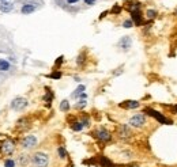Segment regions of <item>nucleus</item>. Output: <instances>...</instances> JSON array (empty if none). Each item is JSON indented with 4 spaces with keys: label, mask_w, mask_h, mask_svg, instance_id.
Instances as JSON below:
<instances>
[{
    "label": "nucleus",
    "mask_w": 177,
    "mask_h": 167,
    "mask_svg": "<svg viewBox=\"0 0 177 167\" xmlns=\"http://www.w3.org/2000/svg\"><path fill=\"white\" fill-rule=\"evenodd\" d=\"M80 0H63V2H60V6L61 7H65L67 8V6H75V4H78Z\"/></svg>",
    "instance_id": "22"
},
{
    "label": "nucleus",
    "mask_w": 177,
    "mask_h": 167,
    "mask_svg": "<svg viewBox=\"0 0 177 167\" xmlns=\"http://www.w3.org/2000/svg\"><path fill=\"white\" fill-rule=\"evenodd\" d=\"M12 10H14V3H11V2H4V3H0V12L7 14V12H11Z\"/></svg>",
    "instance_id": "17"
},
{
    "label": "nucleus",
    "mask_w": 177,
    "mask_h": 167,
    "mask_svg": "<svg viewBox=\"0 0 177 167\" xmlns=\"http://www.w3.org/2000/svg\"><path fill=\"white\" fill-rule=\"evenodd\" d=\"M0 151H2L4 155H12L14 151H15V143L12 140H4L2 141V145H0Z\"/></svg>",
    "instance_id": "9"
},
{
    "label": "nucleus",
    "mask_w": 177,
    "mask_h": 167,
    "mask_svg": "<svg viewBox=\"0 0 177 167\" xmlns=\"http://www.w3.org/2000/svg\"><path fill=\"white\" fill-rule=\"evenodd\" d=\"M83 3L87 4V6H94L97 3V0H83Z\"/></svg>",
    "instance_id": "31"
},
{
    "label": "nucleus",
    "mask_w": 177,
    "mask_h": 167,
    "mask_svg": "<svg viewBox=\"0 0 177 167\" xmlns=\"http://www.w3.org/2000/svg\"><path fill=\"white\" fill-rule=\"evenodd\" d=\"M133 22H132V19H125L124 22H123V27L124 29H131V27H133Z\"/></svg>",
    "instance_id": "27"
},
{
    "label": "nucleus",
    "mask_w": 177,
    "mask_h": 167,
    "mask_svg": "<svg viewBox=\"0 0 177 167\" xmlns=\"http://www.w3.org/2000/svg\"><path fill=\"white\" fill-rule=\"evenodd\" d=\"M60 110H61L63 113H67V112H70V109H71V105H70V102H68V99H63L61 102H60Z\"/></svg>",
    "instance_id": "21"
},
{
    "label": "nucleus",
    "mask_w": 177,
    "mask_h": 167,
    "mask_svg": "<svg viewBox=\"0 0 177 167\" xmlns=\"http://www.w3.org/2000/svg\"><path fill=\"white\" fill-rule=\"evenodd\" d=\"M97 164H98V166H101V167H117L116 164H114L113 162H112L110 159L108 158V156H103V155L98 156Z\"/></svg>",
    "instance_id": "13"
},
{
    "label": "nucleus",
    "mask_w": 177,
    "mask_h": 167,
    "mask_svg": "<svg viewBox=\"0 0 177 167\" xmlns=\"http://www.w3.org/2000/svg\"><path fill=\"white\" fill-rule=\"evenodd\" d=\"M131 19H132L135 26H143L144 25V18H143V15H142L140 10L131 11Z\"/></svg>",
    "instance_id": "11"
},
{
    "label": "nucleus",
    "mask_w": 177,
    "mask_h": 167,
    "mask_svg": "<svg viewBox=\"0 0 177 167\" xmlns=\"http://www.w3.org/2000/svg\"><path fill=\"white\" fill-rule=\"evenodd\" d=\"M70 128L72 129L74 132H80V131H83V124L80 122V120H74V121H71L70 122Z\"/></svg>",
    "instance_id": "16"
},
{
    "label": "nucleus",
    "mask_w": 177,
    "mask_h": 167,
    "mask_svg": "<svg viewBox=\"0 0 177 167\" xmlns=\"http://www.w3.org/2000/svg\"><path fill=\"white\" fill-rule=\"evenodd\" d=\"M37 3L42 4V2H40V0H29V2H25V4L21 7V14L22 15H30V14H33V12H35L38 8Z\"/></svg>",
    "instance_id": "5"
},
{
    "label": "nucleus",
    "mask_w": 177,
    "mask_h": 167,
    "mask_svg": "<svg viewBox=\"0 0 177 167\" xmlns=\"http://www.w3.org/2000/svg\"><path fill=\"white\" fill-rule=\"evenodd\" d=\"M132 129H131L129 125H127V124H120L119 126H117V136H119V139L121 140H128L132 137Z\"/></svg>",
    "instance_id": "7"
},
{
    "label": "nucleus",
    "mask_w": 177,
    "mask_h": 167,
    "mask_svg": "<svg viewBox=\"0 0 177 167\" xmlns=\"http://www.w3.org/2000/svg\"><path fill=\"white\" fill-rule=\"evenodd\" d=\"M83 61H84V55L82 53V55L78 56V60H76V64L78 65H83Z\"/></svg>",
    "instance_id": "29"
},
{
    "label": "nucleus",
    "mask_w": 177,
    "mask_h": 167,
    "mask_svg": "<svg viewBox=\"0 0 177 167\" xmlns=\"http://www.w3.org/2000/svg\"><path fill=\"white\" fill-rule=\"evenodd\" d=\"M48 77H51V79H56V80H59L60 77H61V72H60V71H54V72H52V74H49V75H48Z\"/></svg>",
    "instance_id": "26"
},
{
    "label": "nucleus",
    "mask_w": 177,
    "mask_h": 167,
    "mask_svg": "<svg viewBox=\"0 0 177 167\" xmlns=\"http://www.w3.org/2000/svg\"><path fill=\"white\" fill-rule=\"evenodd\" d=\"M146 124H147V117L144 113H136V114H133L132 117L128 120V125H129L131 128H136V129L143 128Z\"/></svg>",
    "instance_id": "4"
},
{
    "label": "nucleus",
    "mask_w": 177,
    "mask_h": 167,
    "mask_svg": "<svg viewBox=\"0 0 177 167\" xmlns=\"http://www.w3.org/2000/svg\"><path fill=\"white\" fill-rule=\"evenodd\" d=\"M80 122L83 124L84 128H87V126H90V118L87 117V115H83V117L80 118Z\"/></svg>",
    "instance_id": "28"
},
{
    "label": "nucleus",
    "mask_w": 177,
    "mask_h": 167,
    "mask_svg": "<svg viewBox=\"0 0 177 167\" xmlns=\"http://www.w3.org/2000/svg\"><path fill=\"white\" fill-rule=\"evenodd\" d=\"M79 99H87V94L86 93H82L80 96H79Z\"/></svg>",
    "instance_id": "33"
},
{
    "label": "nucleus",
    "mask_w": 177,
    "mask_h": 167,
    "mask_svg": "<svg viewBox=\"0 0 177 167\" xmlns=\"http://www.w3.org/2000/svg\"><path fill=\"white\" fill-rule=\"evenodd\" d=\"M93 137H95L102 144H108V143L112 141V133L103 126H100L95 131H93Z\"/></svg>",
    "instance_id": "3"
},
{
    "label": "nucleus",
    "mask_w": 177,
    "mask_h": 167,
    "mask_svg": "<svg viewBox=\"0 0 177 167\" xmlns=\"http://www.w3.org/2000/svg\"><path fill=\"white\" fill-rule=\"evenodd\" d=\"M131 46H132V38H131L129 36L121 37V38L119 39V42H117V48H119L120 50H123V52H128V50L131 49Z\"/></svg>",
    "instance_id": "10"
},
{
    "label": "nucleus",
    "mask_w": 177,
    "mask_h": 167,
    "mask_svg": "<svg viewBox=\"0 0 177 167\" xmlns=\"http://www.w3.org/2000/svg\"><path fill=\"white\" fill-rule=\"evenodd\" d=\"M63 61H64V57H63V56H60V57H57V60H56V63H54V65L59 67L60 64L63 63Z\"/></svg>",
    "instance_id": "32"
},
{
    "label": "nucleus",
    "mask_w": 177,
    "mask_h": 167,
    "mask_svg": "<svg viewBox=\"0 0 177 167\" xmlns=\"http://www.w3.org/2000/svg\"><path fill=\"white\" fill-rule=\"evenodd\" d=\"M37 144H38V139L34 134H27V136H25L21 140V147L23 150H33Z\"/></svg>",
    "instance_id": "6"
},
{
    "label": "nucleus",
    "mask_w": 177,
    "mask_h": 167,
    "mask_svg": "<svg viewBox=\"0 0 177 167\" xmlns=\"http://www.w3.org/2000/svg\"><path fill=\"white\" fill-rule=\"evenodd\" d=\"M4 2H7V0H0V3H4Z\"/></svg>",
    "instance_id": "34"
},
{
    "label": "nucleus",
    "mask_w": 177,
    "mask_h": 167,
    "mask_svg": "<svg viewBox=\"0 0 177 167\" xmlns=\"http://www.w3.org/2000/svg\"><path fill=\"white\" fill-rule=\"evenodd\" d=\"M18 163L21 167H27L30 164V155L27 153H21L18 156Z\"/></svg>",
    "instance_id": "15"
},
{
    "label": "nucleus",
    "mask_w": 177,
    "mask_h": 167,
    "mask_svg": "<svg viewBox=\"0 0 177 167\" xmlns=\"http://www.w3.org/2000/svg\"><path fill=\"white\" fill-rule=\"evenodd\" d=\"M120 11H121V7H119V6H113V8H112L113 14H120Z\"/></svg>",
    "instance_id": "30"
},
{
    "label": "nucleus",
    "mask_w": 177,
    "mask_h": 167,
    "mask_svg": "<svg viewBox=\"0 0 177 167\" xmlns=\"http://www.w3.org/2000/svg\"><path fill=\"white\" fill-rule=\"evenodd\" d=\"M84 90H86V87H84V84H79L78 87L74 90V93L71 94V98L72 99H79V96H80L82 93H84Z\"/></svg>",
    "instance_id": "18"
},
{
    "label": "nucleus",
    "mask_w": 177,
    "mask_h": 167,
    "mask_svg": "<svg viewBox=\"0 0 177 167\" xmlns=\"http://www.w3.org/2000/svg\"><path fill=\"white\" fill-rule=\"evenodd\" d=\"M27 105H29V102H27L26 98H23V96H16V98H14L12 102H11V109L15 110V112H21V110H23Z\"/></svg>",
    "instance_id": "8"
},
{
    "label": "nucleus",
    "mask_w": 177,
    "mask_h": 167,
    "mask_svg": "<svg viewBox=\"0 0 177 167\" xmlns=\"http://www.w3.org/2000/svg\"><path fill=\"white\" fill-rule=\"evenodd\" d=\"M45 90H46V94L44 95V101H45L48 105H51V102L53 101V98H54V94H53V91L48 87H45Z\"/></svg>",
    "instance_id": "19"
},
{
    "label": "nucleus",
    "mask_w": 177,
    "mask_h": 167,
    "mask_svg": "<svg viewBox=\"0 0 177 167\" xmlns=\"http://www.w3.org/2000/svg\"><path fill=\"white\" fill-rule=\"evenodd\" d=\"M157 15H158V12L155 11V10H147V11H146V18L149 20L155 19V18H157Z\"/></svg>",
    "instance_id": "24"
},
{
    "label": "nucleus",
    "mask_w": 177,
    "mask_h": 167,
    "mask_svg": "<svg viewBox=\"0 0 177 167\" xmlns=\"http://www.w3.org/2000/svg\"><path fill=\"white\" fill-rule=\"evenodd\" d=\"M176 17H177V11H176Z\"/></svg>",
    "instance_id": "35"
},
{
    "label": "nucleus",
    "mask_w": 177,
    "mask_h": 167,
    "mask_svg": "<svg viewBox=\"0 0 177 167\" xmlns=\"http://www.w3.org/2000/svg\"><path fill=\"white\" fill-rule=\"evenodd\" d=\"M57 156H59V159H61V160H65V159L68 158V152L63 145L57 147Z\"/></svg>",
    "instance_id": "20"
},
{
    "label": "nucleus",
    "mask_w": 177,
    "mask_h": 167,
    "mask_svg": "<svg viewBox=\"0 0 177 167\" xmlns=\"http://www.w3.org/2000/svg\"><path fill=\"white\" fill-rule=\"evenodd\" d=\"M49 163H51V158L46 152L37 151L30 155V164L33 167H49Z\"/></svg>",
    "instance_id": "1"
},
{
    "label": "nucleus",
    "mask_w": 177,
    "mask_h": 167,
    "mask_svg": "<svg viewBox=\"0 0 177 167\" xmlns=\"http://www.w3.org/2000/svg\"><path fill=\"white\" fill-rule=\"evenodd\" d=\"M86 106H87V101H86V99H79L74 107H75L76 110H82V109H84Z\"/></svg>",
    "instance_id": "23"
},
{
    "label": "nucleus",
    "mask_w": 177,
    "mask_h": 167,
    "mask_svg": "<svg viewBox=\"0 0 177 167\" xmlns=\"http://www.w3.org/2000/svg\"><path fill=\"white\" fill-rule=\"evenodd\" d=\"M15 166H16L15 159H12V158L4 159V167H15Z\"/></svg>",
    "instance_id": "25"
},
{
    "label": "nucleus",
    "mask_w": 177,
    "mask_h": 167,
    "mask_svg": "<svg viewBox=\"0 0 177 167\" xmlns=\"http://www.w3.org/2000/svg\"><path fill=\"white\" fill-rule=\"evenodd\" d=\"M12 64L5 58H0V74H8L12 71Z\"/></svg>",
    "instance_id": "14"
},
{
    "label": "nucleus",
    "mask_w": 177,
    "mask_h": 167,
    "mask_svg": "<svg viewBox=\"0 0 177 167\" xmlns=\"http://www.w3.org/2000/svg\"><path fill=\"white\" fill-rule=\"evenodd\" d=\"M143 113H144L146 115H150V117H152L154 120H157L159 124H163V125H172V124H173V121H172L170 118L165 117L162 113H159V112H157V110H154L152 107H144Z\"/></svg>",
    "instance_id": "2"
},
{
    "label": "nucleus",
    "mask_w": 177,
    "mask_h": 167,
    "mask_svg": "<svg viewBox=\"0 0 177 167\" xmlns=\"http://www.w3.org/2000/svg\"><path fill=\"white\" fill-rule=\"evenodd\" d=\"M119 106L123 107V109H127V110H133V109H138V107L140 106V102L135 101V99H128V101L121 102Z\"/></svg>",
    "instance_id": "12"
}]
</instances>
